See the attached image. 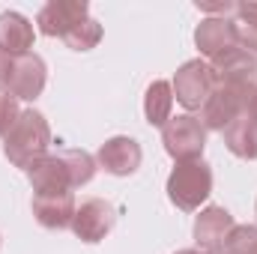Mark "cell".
<instances>
[{
	"label": "cell",
	"mask_w": 257,
	"mask_h": 254,
	"mask_svg": "<svg viewBox=\"0 0 257 254\" xmlns=\"http://www.w3.org/2000/svg\"><path fill=\"white\" fill-rule=\"evenodd\" d=\"M194 42H197L200 54H206L209 60H215L218 54H224V51H230V48L239 45L236 42V27H233L230 18H206L197 27Z\"/></svg>",
	"instance_id": "14"
},
{
	"label": "cell",
	"mask_w": 257,
	"mask_h": 254,
	"mask_svg": "<svg viewBox=\"0 0 257 254\" xmlns=\"http://www.w3.org/2000/svg\"><path fill=\"white\" fill-rule=\"evenodd\" d=\"M12 63H15V57H9V54L0 48V87H6V81H9V72H12Z\"/></svg>",
	"instance_id": "23"
},
{
	"label": "cell",
	"mask_w": 257,
	"mask_h": 254,
	"mask_svg": "<svg viewBox=\"0 0 257 254\" xmlns=\"http://www.w3.org/2000/svg\"><path fill=\"white\" fill-rule=\"evenodd\" d=\"M242 117L245 120H251L257 126V84H251L248 90H245V105H242Z\"/></svg>",
	"instance_id": "22"
},
{
	"label": "cell",
	"mask_w": 257,
	"mask_h": 254,
	"mask_svg": "<svg viewBox=\"0 0 257 254\" xmlns=\"http://www.w3.org/2000/svg\"><path fill=\"white\" fill-rule=\"evenodd\" d=\"M141 159H144V153H141L138 141H135V138H123V135L105 141V144L99 147V153H96L99 168H105V171L114 174V177H128V174H135V171L141 168Z\"/></svg>",
	"instance_id": "12"
},
{
	"label": "cell",
	"mask_w": 257,
	"mask_h": 254,
	"mask_svg": "<svg viewBox=\"0 0 257 254\" xmlns=\"http://www.w3.org/2000/svg\"><path fill=\"white\" fill-rule=\"evenodd\" d=\"M215 87V75H212V66L206 60H189L177 69V78H174V99L189 108V111H200L206 96L212 93Z\"/></svg>",
	"instance_id": "6"
},
{
	"label": "cell",
	"mask_w": 257,
	"mask_h": 254,
	"mask_svg": "<svg viewBox=\"0 0 257 254\" xmlns=\"http://www.w3.org/2000/svg\"><path fill=\"white\" fill-rule=\"evenodd\" d=\"M18 117H21L18 99L9 96L6 90H0V138H6V135L12 132V126L18 123Z\"/></svg>",
	"instance_id": "21"
},
{
	"label": "cell",
	"mask_w": 257,
	"mask_h": 254,
	"mask_svg": "<svg viewBox=\"0 0 257 254\" xmlns=\"http://www.w3.org/2000/svg\"><path fill=\"white\" fill-rule=\"evenodd\" d=\"M0 48L9 57H24L33 48V24L21 12H3L0 15Z\"/></svg>",
	"instance_id": "15"
},
{
	"label": "cell",
	"mask_w": 257,
	"mask_h": 254,
	"mask_svg": "<svg viewBox=\"0 0 257 254\" xmlns=\"http://www.w3.org/2000/svg\"><path fill=\"white\" fill-rule=\"evenodd\" d=\"M96 174V159L84 150H57L45 153L39 162L27 168V180L33 186V194L45 191H72L87 186Z\"/></svg>",
	"instance_id": "1"
},
{
	"label": "cell",
	"mask_w": 257,
	"mask_h": 254,
	"mask_svg": "<svg viewBox=\"0 0 257 254\" xmlns=\"http://www.w3.org/2000/svg\"><path fill=\"white\" fill-rule=\"evenodd\" d=\"M99 39H102V27H99L93 18H87V21H81V24L66 36L63 42L69 48H75V51H90V48L99 45Z\"/></svg>",
	"instance_id": "20"
},
{
	"label": "cell",
	"mask_w": 257,
	"mask_h": 254,
	"mask_svg": "<svg viewBox=\"0 0 257 254\" xmlns=\"http://www.w3.org/2000/svg\"><path fill=\"white\" fill-rule=\"evenodd\" d=\"M45 78H48V72H45V63H42V57H36V54H24V57H15V63H12V72H9V81H6V93L9 96H15V99H36L42 90H45Z\"/></svg>",
	"instance_id": "9"
},
{
	"label": "cell",
	"mask_w": 257,
	"mask_h": 254,
	"mask_svg": "<svg viewBox=\"0 0 257 254\" xmlns=\"http://www.w3.org/2000/svg\"><path fill=\"white\" fill-rule=\"evenodd\" d=\"M48 144H51V129L48 120L39 114V111H21L18 123L12 126V132L3 138V153L6 159L15 165V168H30L33 162H39L45 153H48Z\"/></svg>",
	"instance_id": "2"
},
{
	"label": "cell",
	"mask_w": 257,
	"mask_h": 254,
	"mask_svg": "<svg viewBox=\"0 0 257 254\" xmlns=\"http://www.w3.org/2000/svg\"><path fill=\"white\" fill-rule=\"evenodd\" d=\"M236 15H239V18L233 21V27H236V42H239V48L257 54V3H242V6H236Z\"/></svg>",
	"instance_id": "18"
},
{
	"label": "cell",
	"mask_w": 257,
	"mask_h": 254,
	"mask_svg": "<svg viewBox=\"0 0 257 254\" xmlns=\"http://www.w3.org/2000/svg\"><path fill=\"white\" fill-rule=\"evenodd\" d=\"M251 87V84H248ZM248 87H233V84H215L212 93L206 96L203 108H200V126L212 129V132H224L233 120L242 117V105H245V90Z\"/></svg>",
	"instance_id": "5"
},
{
	"label": "cell",
	"mask_w": 257,
	"mask_h": 254,
	"mask_svg": "<svg viewBox=\"0 0 257 254\" xmlns=\"http://www.w3.org/2000/svg\"><path fill=\"white\" fill-rule=\"evenodd\" d=\"M209 191H212V171L203 159L177 162L174 174L168 177V197L183 212L200 209V203L209 197Z\"/></svg>",
	"instance_id": "3"
},
{
	"label": "cell",
	"mask_w": 257,
	"mask_h": 254,
	"mask_svg": "<svg viewBox=\"0 0 257 254\" xmlns=\"http://www.w3.org/2000/svg\"><path fill=\"white\" fill-rule=\"evenodd\" d=\"M81 21H87V3L84 0H51L36 15L39 30L45 36H60V39H66Z\"/></svg>",
	"instance_id": "8"
},
{
	"label": "cell",
	"mask_w": 257,
	"mask_h": 254,
	"mask_svg": "<svg viewBox=\"0 0 257 254\" xmlns=\"http://www.w3.org/2000/svg\"><path fill=\"white\" fill-rule=\"evenodd\" d=\"M221 135H224V144H227V150L233 156H239V159H257V126L251 120L239 117V120H233L230 126L224 129Z\"/></svg>",
	"instance_id": "17"
},
{
	"label": "cell",
	"mask_w": 257,
	"mask_h": 254,
	"mask_svg": "<svg viewBox=\"0 0 257 254\" xmlns=\"http://www.w3.org/2000/svg\"><path fill=\"white\" fill-rule=\"evenodd\" d=\"M171 108H174V90L168 81H153L147 96H144V114L150 126H165L171 120Z\"/></svg>",
	"instance_id": "16"
},
{
	"label": "cell",
	"mask_w": 257,
	"mask_h": 254,
	"mask_svg": "<svg viewBox=\"0 0 257 254\" xmlns=\"http://www.w3.org/2000/svg\"><path fill=\"white\" fill-rule=\"evenodd\" d=\"M215 84H233V87H248L257 78V57L245 48H230L224 54H218L215 60H209Z\"/></svg>",
	"instance_id": "10"
},
{
	"label": "cell",
	"mask_w": 257,
	"mask_h": 254,
	"mask_svg": "<svg viewBox=\"0 0 257 254\" xmlns=\"http://www.w3.org/2000/svg\"><path fill=\"white\" fill-rule=\"evenodd\" d=\"M230 230H233L230 212L224 206H206L194 221V242L203 254H218Z\"/></svg>",
	"instance_id": "11"
},
{
	"label": "cell",
	"mask_w": 257,
	"mask_h": 254,
	"mask_svg": "<svg viewBox=\"0 0 257 254\" xmlns=\"http://www.w3.org/2000/svg\"><path fill=\"white\" fill-rule=\"evenodd\" d=\"M218 254H257V227L248 224H233V230L227 233L224 245Z\"/></svg>",
	"instance_id": "19"
},
{
	"label": "cell",
	"mask_w": 257,
	"mask_h": 254,
	"mask_svg": "<svg viewBox=\"0 0 257 254\" xmlns=\"http://www.w3.org/2000/svg\"><path fill=\"white\" fill-rule=\"evenodd\" d=\"M117 224V209L108 203V200H87L81 203V209H75V218H72V230L81 242H99L105 239Z\"/></svg>",
	"instance_id": "7"
},
{
	"label": "cell",
	"mask_w": 257,
	"mask_h": 254,
	"mask_svg": "<svg viewBox=\"0 0 257 254\" xmlns=\"http://www.w3.org/2000/svg\"><path fill=\"white\" fill-rule=\"evenodd\" d=\"M162 141H165L168 156H174L177 162H194V159H200V153L206 147V129L192 114L171 117L162 126Z\"/></svg>",
	"instance_id": "4"
},
{
	"label": "cell",
	"mask_w": 257,
	"mask_h": 254,
	"mask_svg": "<svg viewBox=\"0 0 257 254\" xmlns=\"http://www.w3.org/2000/svg\"><path fill=\"white\" fill-rule=\"evenodd\" d=\"M33 215L42 227L48 230H63L72 227L75 218V197L72 191H45V194H33Z\"/></svg>",
	"instance_id": "13"
},
{
	"label": "cell",
	"mask_w": 257,
	"mask_h": 254,
	"mask_svg": "<svg viewBox=\"0 0 257 254\" xmlns=\"http://www.w3.org/2000/svg\"><path fill=\"white\" fill-rule=\"evenodd\" d=\"M177 254H203L200 248H183V251H177Z\"/></svg>",
	"instance_id": "24"
}]
</instances>
